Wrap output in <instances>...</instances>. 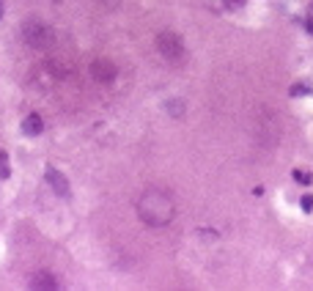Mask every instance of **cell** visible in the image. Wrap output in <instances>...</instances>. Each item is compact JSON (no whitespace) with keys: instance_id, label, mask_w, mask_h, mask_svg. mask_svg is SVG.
<instances>
[{"instance_id":"obj_1","label":"cell","mask_w":313,"mask_h":291,"mask_svg":"<svg viewBox=\"0 0 313 291\" xmlns=\"http://www.w3.org/2000/svg\"><path fill=\"white\" fill-rule=\"evenodd\" d=\"M138 217L151 228H162L176 217V201L168 189L148 187L138 198Z\"/></svg>"},{"instance_id":"obj_4","label":"cell","mask_w":313,"mask_h":291,"mask_svg":"<svg viewBox=\"0 0 313 291\" xmlns=\"http://www.w3.org/2000/svg\"><path fill=\"white\" fill-rule=\"evenodd\" d=\"M115 74H118V69H115V63L107 58H97L91 63V77L97 80V83H113Z\"/></svg>"},{"instance_id":"obj_6","label":"cell","mask_w":313,"mask_h":291,"mask_svg":"<svg viewBox=\"0 0 313 291\" xmlns=\"http://www.w3.org/2000/svg\"><path fill=\"white\" fill-rule=\"evenodd\" d=\"M30 288H42V291H47V288H58V280L52 277L50 272H36V275H30Z\"/></svg>"},{"instance_id":"obj_9","label":"cell","mask_w":313,"mask_h":291,"mask_svg":"<svg viewBox=\"0 0 313 291\" xmlns=\"http://www.w3.org/2000/svg\"><path fill=\"white\" fill-rule=\"evenodd\" d=\"M11 176V165H9V157L0 151V179H9Z\"/></svg>"},{"instance_id":"obj_13","label":"cell","mask_w":313,"mask_h":291,"mask_svg":"<svg viewBox=\"0 0 313 291\" xmlns=\"http://www.w3.org/2000/svg\"><path fill=\"white\" fill-rule=\"evenodd\" d=\"M244 3H247V0H226V6H228V9H242Z\"/></svg>"},{"instance_id":"obj_5","label":"cell","mask_w":313,"mask_h":291,"mask_svg":"<svg viewBox=\"0 0 313 291\" xmlns=\"http://www.w3.org/2000/svg\"><path fill=\"white\" fill-rule=\"evenodd\" d=\"M47 184L55 189L60 198H66V195H69V181H66V176L60 173V171H55V168H47Z\"/></svg>"},{"instance_id":"obj_2","label":"cell","mask_w":313,"mask_h":291,"mask_svg":"<svg viewBox=\"0 0 313 291\" xmlns=\"http://www.w3.org/2000/svg\"><path fill=\"white\" fill-rule=\"evenodd\" d=\"M22 39L33 50H47V47H52V42H55V33H52V28L44 25L42 19H28V22L22 25Z\"/></svg>"},{"instance_id":"obj_7","label":"cell","mask_w":313,"mask_h":291,"mask_svg":"<svg viewBox=\"0 0 313 291\" xmlns=\"http://www.w3.org/2000/svg\"><path fill=\"white\" fill-rule=\"evenodd\" d=\"M42 130H44V121H42V116H39V113H30L28 118L22 121V132L25 135H42Z\"/></svg>"},{"instance_id":"obj_3","label":"cell","mask_w":313,"mask_h":291,"mask_svg":"<svg viewBox=\"0 0 313 291\" xmlns=\"http://www.w3.org/2000/svg\"><path fill=\"white\" fill-rule=\"evenodd\" d=\"M156 50H160V55L165 60H171V63H179V60L184 58V42H181L179 33H173V30H162L160 36H156Z\"/></svg>"},{"instance_id":"obj_12","label":"cell","mask_w":313,"mask_h":291,"mask_svg":"<svg viewBox=\"0 0 313 291\" xmlns=\"http://www.w3.org/2000/svg\"><path fill=\"white\" fill-rule=\"evenodd\" d=\"M299 206H302L305 212H310L313 209V195H302V198H299Z\"/></svg>"},{"instance_id":"obj_11","label":"cell","mask_w":313,"mask_h":291,"mask_svg":"<svg viewBox=\"0 0 313 291\" xmlns=\"http://www.w3.org/2000/svg\"><path fill=\"white\" fill-rule=\"evenodd\" d=\"M305 93H310V85H294L291 88V96H305Z\"/></svg>"},{"instance_id":"obj_10","label":"cell","mask_w":313,"mask_h":291,"mask_svg":"<svg viewBox=\"0 0 313 291\" xmlns=\"http://www.w3.org/2000/svg\"><path fill=\"white\" fill-rule=\"evenodd\" d=\"M294 179L299 181V184H310V181H313V173H310V171H294Z\"/></svg>"},{"instance_id":"obj_8","label":"cell","mask_w":313,"mask_h":291,"mask_svg":"<svg viewBox=\"0 0 313 291\" xmlns=\"http://www.w3.org/2000/svg\"><path fill=\"white\" fill-rule=\"evenodd\" d=\"M165 107H168V113H171L173 118H181V116H184V102H179V99H171Z\"/></svg>"},{"instance_id":"obj_14","label":"cell","mask_w":313,"mask_h":291,"mask_svg":"<svg viewBox=\"0 0 313 291\" xmlns=\"http://www.w3.org/2000/svg\"><path fill=\"white\" fill-rule=\"evenodd\" d=\"M0 19H3V0H0Z\"/></svg>"}]
</instances>
